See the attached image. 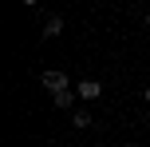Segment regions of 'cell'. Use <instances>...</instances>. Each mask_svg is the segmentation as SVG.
Here are the masks:
<instances>
[{"label": "cell", "mask_w": 150, "mask_h": 147, "mask_svg": "<svg viewBox=\"0 0 150 147\" xmlns=\"http://www.w3.org/2000/svg\"><path fill=\"white\" fill-rule=\"evenodd\" d=\"M71 127H83V131H87V127H91V115H87V111H75V115H71Z\"/></svg>", "instance_id": "277c9868"}, {"label": "cell", "mask_w": 150, "mask_h": 147, "mask_svg": "<svg viewBox=\"0 0 150 147\" xmlns=\"http://www.w3.org/2000/svg\"><path fill=\"white\" fill-rule=\"evenodd\" d=\"M59 32H63V20H59V16H47V20H44V40H55Z\"/></svg>", "instance_id": "3957f363"}, {"label": "cell", "mask_w": 150, "mask_h": 147, "mask_svg": "<svg viewBox=\"0 0 150 147\" xmlns=\"http://www.w3.org/2000/svg\"><path fill=\"white\" fill-rule=\"evenodd\" d=\"M146 28H150V16H146Z\"/></svg>", "instance_id": "52a82bcc"}, {"label": "cell", "mask_w": 150, "mask_h": 147, "mask_svg": "<svg viewBox=\"0 0 150 147\" xmlns=\"http://www.w3.org/2000/svg\"><path fill=\"white\" fill-rule=\"evenodd\" d=\"M40 80H44V87H47V92H52V95H59V92H71V87H67V72H59V68L44 72V76H40Z\"/></svg>", "instance_id": "6da1fadb"}, {"label": "cell", "mask_w": 150, "mask_h": 147, "mask_svg": "<svg viewBox=\"0 0 150 147\" xmlns=\"http://www.w3.org/2000/svg\"><path fill=\"white\" fill-rule=\"evenodd\" d=\"M55 100V108H71V100H75V92H59V95H52Z\"/></svg>", "instance_id": "5b68a950"}, {"label": "cell", "mask_w": 150, "mask_h": 147, "mask_svg": "<svg viewBox=\"0 0 150 147\" xmlns=\"http://www.w3.org/2000/svg\"><path fill=\"white\" fill-rule=\"evenodd\" d=\"M75 95H83V100H99V95H103V84H99V80H83L79 87H75Z\"/></svg>", "instance_id": "7a4b0ae2"}, {"label": "cell", "mask_w": 150, "mask_h": 147, "mask_svg": "<svg viewBox=\"0 0 150 147\" xmlns=\"http://www.w3.org/2000/svg\"><path fill=\"white\" fill-rule=\"evenodd\" d=\"M127 147H138V143H127Z\"/></svg>", "instance_id": "ba28073f"}, {"label": "cell", "mask_w": 150, "mask_h": 147, "mask_svg": "<svg viewBox=\"0 0 150 147\" xmlns=\"http://www.w3.org/2000/svg\"><path fill=\"white\" fill-rule=\"evenodd\" d=\"M146 103H150V87H146Z\"/></svg>", "instance_id": "8992f818"}]
</instances>
